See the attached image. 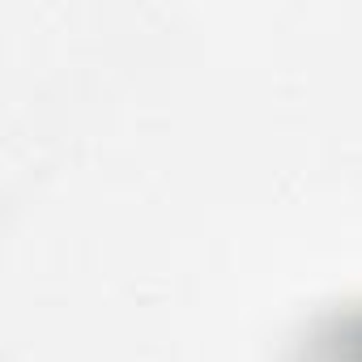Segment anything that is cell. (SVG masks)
Wrapping results in <instances>:
<instances>
[{
	"label": "cell",
	"mask_w": 362,
	"mask_h": 362,
	"mask_svg": "<svg viewBox=\"0 0 362 362\" xmlns=\"http://www.w3.org/2000/svg\"><path fill=\"white\" fill-rule=\"evenodd\" d=\"M290 362H362V303L315 315L294 341Z\"/></svg>",
	"instance_id": "1"
}]
</instances>
